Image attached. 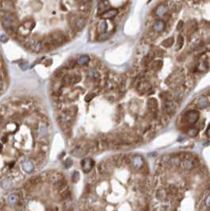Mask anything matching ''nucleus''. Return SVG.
Returning <instances> with one entry per match:
<instances>
[{
    "label": "nucleus",
    "instance_id": "nucleus-1",
    "mask_svg": "<svg viewBox=\"0 0 210 211\" xmlns=\"http://www.w3.org/2000/svg\"><path fill=\"white\" fill-rule=\"evenodd\" d=\"M152 180L141 156L127 175L115 176L112 158L98 164L78 200V211H152Z\"/></svg>",
    "mask_w": 210,
    "mask_h": 211
},
{
    "label": "nucleus",
    "instance_id": "nucleus-2",
    "mask_svg": "<svg viewBox=\"0 0 210 211\" xmlns=\"http://www.w3.org/2000/svg\"><path fill=\"white\" fill-rule=\"evenodd\" d=\"M152 211H210V178L197 158L178 154L160 161Z\"/></svg>",
    "mask_w": 210,
    "mask_h": 211
},
{
    "label": "nucleus",
    "instance_id": "nucleus-3",
    "mask_svg": "<svg viewBox=\"0 0 210 211\" xmlns=\"http://www.w3.org/2000/svg\"><path fill=\"white\" fill-rule=\"evenodd\" d=\"M76 209L68 179L56 170L31 176L0 199V211H76Z\"/></svg>",
    "mask_w": 210,
    "mask_h": 211
},
{
    "label": "nucleus",
    "instance_id": "nucleus-4",
    "mask_svg": "<svg viewBox=\"0 0 210 211\" xmlns=\"http://www.w3.org/2000/svg\"><path fill=\"white\" fill-rule=\"evenodd\" d=\"M3 29L11 36H15L18 31V21L14 13L2 12L0 14Z\"/></svg>",
    "mask_w": 210,
    "mask_h": 211
},
{
    "label": "nucleus",
    "instance_id": "nucleus-5",
    "mask_svg": "<svg viewBox=\"0 0 210 211\" xmlns=\"http://www.w3.org/2000/svg\"><path fill=\"white\" fill-rule=\"evenodd\" d=\"M48 36L50 37L51 40L53 43L55 48L56 47H59V46H61L62 45H64V43L67 42L66 37L64 34V32L61 31V30H54L52 32H51Z\"/></svg>",
    "mask_w": 210,
    "mask_h": 211
},
{
    "label": "nucleus",
    "instance_id": "nucleus-6",
    "mask_svg": "<svg viewBox=\"0 0 210 211\" xmlns=\"http://www.w3.org/2000/svg\"><path fill=\"white\" fill-rule=\"evenodd\" d=\"M81 80H82V76L79 74H66L62 78L61 82L66 87L77 84Z\"/></svg>",
    "mask_w": 210,
    "mask_h": 211
},
{
    "label": "nucleus",
    "instance_id": "nucleus-7",
    "mask_svg": "<svg viewBox=\"0 0 210 211\" xmlns=\"http://www.w3.org/2000/svg\"><path fill=\"white\" fill-rule=\"evenodd\" d=\"M27 44L29 45L31 51L34 53H40L43 50L42 40L40 38H32Z\"/></svg>",
    "mask_w": 210,
    "mask_h": 211
},
{
    "label": "nucleus",
    "instance_id": "nucleus-8",
    "mask_svg": "<svg viewBox=\"0 0 210 211\" xmlns=\"http://www.w3.org/2000/svg\"><path fill=\"white\" fill-rule=\"evenodd\" d=\"M199 119V112L195 110L187 111L185 114V121L189 125H194L198 121Z\"/></svg>",
    "mask_w": 210,
    "mask_h": 211
},
{
    "label": "nucleus",
    "instance_id": "nucleus-9",
    "mask_svg": "<svg viewBox=\"0 0 210 211\" xmlns=\"http://www.w3.org/2000/svg\"><path fill=\"white\" fill-rule=\"evenodd\" d=\"M86 24H87V18L84 17L80 16L79 14V17L76 19V21H74L72 30L74 32H79L82 30H83V28L86 26Z\"/></svg>",
    "mask_w": 210,
    "mask_h": 211
},
{
    "label": "nucleus",
    "instance_id": "nucleus-10",
    "mask_svg": "<svg viewBox=\"0 0 210 211\" xmlns=\"http://www.w3.org/2000/svg\"><path fill=\"white\" fill-rule=\"evenodd\" d=\"M164 109L165 112L167 115L169 116L174 115L177 110V105H176L175 102L172 101V100L166 101L164 104Z\"/></svg>",
    "mask_w": 210,
    "mask_h": 211
},
{
    "label": "nucleus",
    "instance_id": "nucleus-11",
    "mask_svg": "<svg viewBox=\"0 0 210 211\" xmlns=\"http://www.w3.org/2000/svg\"><path fill=\"white\" fill-rule=\"evenodd\" d=\"M94 166V162L91 158H84L81 162V167H82V171L87 173L93 169Z\"/></svg>",
    "mask_w": 210,
    "mask_h": 211
},
{
    "label": "nucleus",
    "instance_id": "nucleus-12",
    "mask_svg": "<svg viewBox=\"0 0 210 211\" xmlns=\"http://www.w3.org/2000/svg\"><path fill=\"white\" fill-rule=\"evenodd\" d=\"M41 40H42L43 50L48 52V51H51L52 49H53V48H55L53 43H52V41L51 40L50 37H49L48 35L45 36V37L41 39Z\"/></svg>",
    "mask_w": 210,
    "mask_h": 211
},
{
    "label": "nucleus",
    "instance_id": "nucleus-13",
    "mask_svg": "<svg viewBox=\"0 0 210 211\" xmlns=\"http://www.w3.org/2000/svg\"><path fill=\"white\" fill-rule=\"evenodd\" d=\"M197 105L200 109H205L210 105L209 98L206 95H201L197 99Z\"/></svg>",
    "mask_w": 210,
    "mask_h": 211
},
{
    "label": "nucleus",
    "instance_id": "nucleus-14",
    "mask_svg": "<svg viewBox=\"0 0 210 211\" xmlns=\"http://www.w3.org/2000/svg\"><path fill=\"white\" fill-rule=\"evenodd\" d=\"M0 8H1L2 12L13 13V2H11V1H2V2H0Z\"/></svg>",
    "mask_w": 210,
    "mask_h": 211
},
{
    "label": "nucleus",
    "instance_id": "nucleus-15",
    "mask_svg": "<svg viewBox=\"0 0 210 211\" xmlns=\"http://www.w3.org/2000/svg\"><path fill=\"white\" fill-rule=\"evenodd\" d=\"M147 104H148V108L150 112H152V114H157V111L159 109V104H158L156 99L154 98L149 99Z\"/></svg>",
    "mask_w": 210,
    "mask_h": 211
},
{
    "label": "nucleus",
    "instance_id": "nucleus-16",
    "mask_svg": "<svg viewBox=\"0 0 210 211\" xmlns=\"http://www.w3.org/2000/svg\"><path fill=\"white\" fill-rule=\"evenodd\" d=\"M117 13H118L117 9H109V10L106 11V12H104L103 13H101V18L104 19V20H105V19H112L117 16Z\"/></svg>",
    "mask_w": 210,
    "mask_h": 211
},
{
    "label": "nucleus",
    "instance_id": "nucleus-17",
    "mask_svg": "<svg viewBox=\"0 0 210 211\" xmlns=\"http://www.w3.org/2000/svg\"><path fill=\"white\" fill-rule=\"evenodd\" d=\"M78 112L77 107H65L62 110V113H64L67 116H69L71 118H75L76 114Z\"/></svg>",
    "mask_w": 210,
    "mask_h": 211
},
{
    "label": "nucleus",
    "instance_id": "nucleus-18",
    "mask_svg": "<svg viewBox=\"0 0 210 211\" xmlns=\"http://www.w3.org/2000/svg\"><path fill=\"white\" fill-rule=\"evenodd\" d=\"M107 28H108V24H107V21L105 20H102L99 22L98 26H97V30L99 34H103L106 33Z\"/></svg>",
    "mask_w": 210,
    "mask_h": 211
},
{
    "label": "nucleus",
    "instance_id": "nucleus-19",
    "mask_svg": "<svg viewBox=\"0 0 210 211\" xmlns=\"http://www.w3.org/2000/svg\"><path fill=\"white\" fill-rule=\"evenodd\" d=\"M87 77L94 81H99L100 79V73L96 69H90L87 72Z\"/></svg>",
    "mask_w": 210,
    "mask_h": 211
},
{
    "label": "nucleus",
    "instance_id": "nucleus-20",
    "mask_svg": "<svg viewBox=\"0 0 210 211\" xmlns=\"http://www.w3.org/2000/svg\"><path fill=\"white\" fill-rule=\"evenodd\" d=\"M167 12V8L165 5H160L155 10V14L158 17L164 16L165 14Z\"/></svg>",
    "mask_w": 210,
    "mask_h": 211
},
{
    "label": "nucleus",
    "instance_id": "nucleus-21",
    "mask_svg": "<svg viewBox=\"0 0 210 211\" xmlns=\"http://www.w3.org/2000/svg\"><path fill=\"white\" fill-rule=\"evenodd\" d=\"M89 62H90V57L87 55L80 56L77 60V64L81 66H85L89 64Z\"/></svg>",
    "mask_w": 210,
    "mask_h": 211
},
{
    "label": "nucleus",
    "instance_id": "nucleus-22",
    "mask_svg": "<svg viewBox=\"0 0 210 211\" xmlns=\"http://www.w3.org/2000/svg\"><path fill=\"white\" fill-rule=\"evenodd\" d=\"M66 72L67 69L65 67H64V68H59V69L57 70V71H56L55 73H54V76H55V78H56L57 80H61L62 78L64 77V75L67 74Z\"/></svg>",
    "mask_w": 210,
    "mask_h": 211
},
{
    "label": "nucleus",
    "instance_id": "nucleus-23",
    "mask_svg": "<svg viewBox=\"0 0 210 211\" xmlns=\"http://www.w3.org/2000/svg\"><path fill=\"white\" fill-rule=\"evenodd\" d=\"M174 42H175V38L174 37H170V38H167L162 41V45L165 48H170L173 45Z\"/></svg>",
    "mask_w": 210,
    "mask_h": 211
},
{
    "label": "nucleus",
    "instance_id": "nucleus-24",
    "mask_svg": "<svg viewBox=\"0 0 210 211\" xmlns=\"http://www.w3.org/2000/svg\"><path fill=\"white\" fill-rule=\"evenodd\" d=\"M108 6H109V3L107 1H101V2H100L99 5V13H103L104 12L108 11V7H109Z\"/></svg>",
    "mask_w": 210,
    "mask_h": 211
},
{
    "label": "nucleus",
    "instance_id": "nucleus-25",
    "mask_svg": "<svg viewBox=\"0 0 210 211\" xmlns=\"http://www.w3.org/2000/svg\"><path fill=\"white\" fill-rule=\"evenodd\" d=\"M165 23L164 21L162 20H159L157 21L154 25V30L156 31H162L165 29Z\"/></svg>",
    "mask_w": 210,
    "mask_h": 211
},
{
    "label": "nucleus",
    "instance_id": "nucleus-26",
    "mask_svg": "<svg viewBox=\"0 0 210 211\" xmlns=\"http://www.w3.org/2000/svg\"><path fill=\"white\" fill-rule=\"evenodd\" d=\"M76 64H77V61H75L74 60H70L69 61L65 64L64 67H65L67 70L74 69L75 66H76Z\"/></svg>",
    "mask_w": 210,
    "mask_h": 211
},
{
    "label": "nucleus",
    "instance_id": "nucleus-27",
    "mask_svg": "<svg viewBox=\"0 0 210 211\" xmlns=\"http://www.w3.org/2000/svg\"><path fill=\"white\" fill-rule=\"evenodd\" d=\"M23 26L27 29V30H32L33 28L35 26V22L33 20H26V21H25L24 24H23Z\"/></svg>",
    "mask_w": 210,
    "mask_h": 211
},
{
    "label": "nucleus",
    "instance_id": "nucleus-28",
    "mask_svg": "<svg viewBox=\"0 0 210 211\" xmlns=\"http://www.w3.org/2000/svg\"><path fill=\"white\" fill-rule=\"evenodd\" d=\"M162 66V61L160 60H155L152 64V69L155 70H159L160 69Z\"/></svg>",
    "mask_w": 210,
    "mask_h": 211
},
{
    "label": "nucleus",
    "instance_id": "nucleus-29",
    "mask_svg": "<svg viewBox=\"0 0 210 211\" xmlns=\"http://www.w3.org/2000/svg\"><path fill=\"white\" fill-rule=\"evenodd\" d=\"M64 34H65V37H66L67 41L71 40L72 39H73L74 37V32L72 29L70 30H66V32H64Z\"/></svg>",
    "mask_w": 210,
    "mask_h": 211
},
{
    "label": "nucleus",
    "instance_id": "nucleus-30",
    "mask_svg": "<svg viewBox=\"0 0 210 211\" xmlns=\"http://www.w3.org/2000/svg\"><path fill=\"white\" fill-rule=\"evenodd\" d=\"M181 7L182 5H180L178 2H173V5L171 6V10L174 12H178L181 10Z\"/></svg>",
    "mask_w": 210,
    "mask_h": 211
},
{
    "label": "nucleus",
    "instance_id": "nucleus-31",
    "mask_svg": "<svg viewBox=\"0 0 210 211\" xmlns=\"http://www.w3.org/2000/svg\"><path fill=\"white\" fill-rule=\"evenodd\" d=\"M177 44H178V48L180 49V48H182V46L184 45V38L182 36V35H179L178 37V40H177Z\"/></svg>",
    "mask_w": 210,
    "mask_h": 211
},
{
    "label": "nucleus",
    "instance_id": "nucleus-32",
    "mask_svg": "<svg viewBox=\"0 0 210 211\" xmlns=\"http://www.w3.org/2000/svg\"><path fill=\"white\" fill-rule=\"evenodd\" d=\"M197 134H198V131H197V129H190L187 131V134L189 136H196Z\"/></svg>",
    "mask_w": 210,
    "mask_h": 211
},
{
    "label": "nucleus",
    "instance_id": "nucleus-33",
    "mask_svg": "<svg viewBox=\"0 0 210 211\" xmlns=\"http://www.w3.org/2000/svg\"><path fill=\"white\" fill-rule=\"evenodd\" d=\"M95 96H96L95 93H92V92H91V93L87 94L85 96V101L87 102H91Z\"/></svg>",
    "mask_w": 210,
    "mask_h": 211
},
{
    "label": "nucleus",
    "instance_id": "nucleus-34",
    "mask_svg": "<svg viewBox=\"0 0 210 211\" xmlns=\"http://www.w3.org/2000/svg\"><path fill=\"white\" fill-rule=\"evenodd\" d=\"M19 67H21V70H26L29 67V64L27 62H22L19 64Z\"/></svg>",
    "mask_w": 210,
    "mask_h": 211
},
{
    "label": "nucleus",
    "instance_id": "nucleus-35",
    "mask_svg": "<svg viewBox=\"0 0 210 211\" xmlns=\"http://www.w3.org/2000/svg\"><path fill=\"white\" fill-rule=\"evenodd\" d=\"M0 40H1L2 42H6V41L8 40V38H7L6 35H2V36L0 37Z\"/></svg>",
    "mask_w": 210,
    "mask_h": 211
},
{
    "label": "nucleus",
    "instance_id": "nucleus-36",
    "mask_svg": "<svg viewBox=\"0 0 210 211\" xmlns=\"http://www.w3.org/2000/svg\"><path fill=\"white\" fill-rule=\"evenodd\" d=\"M183 21H179V22L178 23V26H177V30H180L183 27Z\"/></svg>",
    "mask_w": 210,
    "mask_h": 211
},
{
    "label": "nucleus",
    "instance_id": "nucleus-37",
    "mask_svg": "<svg viewBox=\"0 0 210 211\" xmlns=\"http://www.w3.org/2000/svg\"><path fill=\"white\" fill-rule=\"evenodd\" d=\"M72 160H71V159H67L66 161L67 168H70V167H71V165H72Z\"/></svg>",
    "mask_w": 210,
    "mask_h": 211
},
{
    "label": "nucleus",
    "instance_id": "nucleus-38",
    "mask_svg": "<svg viewBox=\"0 0 210 211\" xmlns=\"http://www.w3.org/2000/svg\"><path fill=\"white\" fill-rule=\"evenodd\" d=\"M2 141H3V143H7V141H8V136H3V137H2Z\"/></svg>",
    "mask_w": 210,
    "mask_h": 211
},
{
    "label": "nucleus",
    "instance_id": "nucleus-39",
    "mask_svg": "<svg viewBox=\"0 0 210 211\" xmlns=\"http://www.w3.org/2000/svg\"><path fill=\"white\" fill-rule=\"evenodd\" d=\"M206 135H207L209 137H210V124L209 126V127H208L207 130H206Z\"/></svg>",
    "mask_w": 210,
    "mask_h": 211
},
{
    "label": "nucleus",
    "instance_id": "nucleus-40",
    "mask_svg": "<svg viewBox=\"0 0 210 211\" xmlns=\"http://www.w3.org/2000/svg\"><path fill=\"white\" fill-rule=\"evenodd\" d=\"M3 145L0 143V155L3 153Z\"/></svg>",
    "mask_w": 210,
    "mask_h": 211
},
{
    "label": "nucleus",
    "instance_id": "nucleus-41",
    "mask_svg": "<svg viewBox=\"0 0 210 211\" xmlns=\"http://www.w3.org/2000/svg\"><path fill=\"white\" fill-rule=\"evenodd\" d=\"M2 81V74H1V69H0V83Z\"/></svg>",
    "mask_w": 210,
    "mask_h": 211
}]
</instances>
